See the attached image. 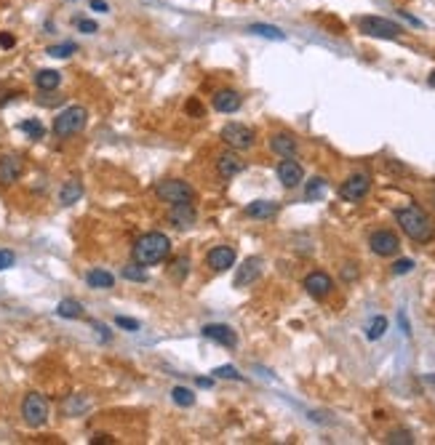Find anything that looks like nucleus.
Segmentation results:
<instances>
[{"instance_id": "1", "label": "nucleus", "mask_w": 435, "mask_h": 445, "mask_svg": "<svg viewBox=\"0 0 435 445\" xmlns=\"http://www.w3.org/2000/svg\"><path fill=\"white\" fill-rule=\"evenodd\" d=\"M396 222L406 232V238H411L414 243H430L435 238V222L430 219V214L422 211L419 205L398 208Z\"/></svg>"}, {"instance_id": "2", "label": "nucleus", "mask_w": 435, "mask_h": 445, "mask_svg": "<svg viewBox=\"0 0 435 445\" xmlns=\"http://www.w3.org/2000/svg\"><path fill=\"white\" fill-rule=\"evenodd\" d=\"M171 254V240L163 232H147L142 235L136 245H133V259L139 261L142 267H152L160 264Z\"/></svg>"}, {"instance_id": "3", "label": "nucleus", "mask_w": 435, "mask_h": 445, "mask_svg": "<svg viewBox=\"0 0 435 445\" xmlns=\"http://www.w3.org/2000/svg\"><path fill=\"white\" fill-rule=\"evenodd\" d=\"M86 123H89V112L86 107H67V110H62L54 117V133H57L59 139H70V136H77L80 131L86 129Z\"/></svg>"}, {"instance_id": "4", "label": "nucleus", "mask_w": 435, "mask_h": 445, "mask_svg": "<svg viewBox=\"0 0 435 445\" xmlns=\"http://www.w3.org/2000/svg\"><path fill=\"white\" fill-rule=\"evenodd\" d=\"M48 416H51L48 400H46L40 392H30V395H24V400H21V422H24L27 427L40 429L46 422H48Z\"/></svg>"}, {"instance_id": "5", "label": "nucleus", "mask_w": 435, "mask_h": 445, "mask_svg": "<svg viewBox=\"0 0 435 445\" xmlns=\"http://www.w3.org/2000/svg\"><path fill=\"white\" fill-rule=\"evenodd\" d=\"M358 30L366 37H379V40H398L403 35V27L396 24L393 19L385 17H358Z\"/></svg>"}, {"instance_id": "6", "label": "nucleus", "mask_w": 435, "mask_h": 445, "mask_svg": "<svg viewBox=\"0 0 435 445\" xmlns=\"http://www.w3.org/2000/svg\"><path fill=\"white\" fill-rule=\"evenodd\" d=\"M155 195L169 205H179V203H192L195 200V189L182 182V179H166V182H158L155 184Z\"/></svg>"}, {"instance_id": "7", "label": "nucleus", "mask_w": 435, "mask_h": 445, "mask_svg": "<svg viewBox=\"0 0 435 445\" xmlns=\"http://www.w3.org/2000/svg\"><path fill=\"white\" fill-rule=\"evenodd\" d=\"M222 142L232 149H251L257 142V133L243 123H228L222 129Z\"/></svg>"}, {"instance_id": "8", "label": "nucleus", "mask_w": 435, "mask_h": 445, "mask_svg": "<svg viewBox=\"0 0 435 445\" xmlns=\"http://www.w3.org/2000/svg\"><path fill=\"white\" fill-rule=\"evenodd\" d=\"M371 192V176L369 173H353L344 184L340 187V198L347 203H360Z\"/></svg>"}, {"instance_id": "9", "label": "nucleus", "mask_w": 435, "mask_h": 445, "mask_svg": "<svg viewBox=\"0 0 435 445\" xmlns=\"http://www.w3.org/2000/svg\"><path fill=\"white\" fill-rule=\"evenodd\" d=\"M369 248L377 254V256H396L398 251H400V240H398V235L393 229H374L371 235H369Z\"/></svg>"}, {"instance_id": "10", "label": "nucleus", "mask_w": 435, "mask_h": 445, "mask_svg": "<svg viewBox=\"0 0 435 445\" xmlns=\"http://www.w3.org/2000/svg\"><path fill=\"white\" fill-rule=\"evenodd\" d=\"M304 291L310 294L313 299H326L331 291H334V280H331V275H326V272H310L307 278H304Z\"/></svg>"}, {"instance_id": "11", "label": "nucleus", "mask_w": 435, "mask_h": 445, "mask_svg": "<svg viewBox=\"0 0 435 445\" xmlns=\"http://www.w3.org/2000/svg\"><path fill=\"white\" fill-rule=\"evenodd\" d=\"M278 179H281V184H284L286 189H294V187L302 184L304 168L299 166L294 158H286V160L278 163Z\"/></svg>"}, {"instance_id": "12", "label": "nucleus", "mask_w": 435, "mask_h": 445, "mask_svg": "<svg viewBox=\"0 0 435 445\" xmlns=\"http://www.w3.org/2000/svg\"><path fill=\"white\" fill-rule=\"evenodd\" d=\"M24 163L19 155H3L0 158V187H11L14 182H19Z\"/></svg>"}, {"instance_id": "13", "label": "nucleus", "mask_w": 435, "mask_h": 445, "mask_svg": "<svg viewBox=\"0 0 435 445\" xmlns=\"http://www.w3.org/2000/svg\"><path fill=\"white\" fill-rule=\"evenodd\" d=\"M211 104H214V110H216V112H222V115H230V112H238V110H241L243 99H241V93L232 91V88H219V91L211 96Z\"/></svg>"}, {"instance_id": "14", "label": "nucleus", "mask_w": 435, "mask_h": 445, "mask_svg": "<svg viewBox=\"0 0 435 445\" xmlns=\"http://www.w3.org/2000/svg\"><path fill=\"white\" fill-rule=\"evenodd\" d=\"M201 334L211 339V341H216V344H222V347H230V350H235L238 347V334L230 328V325H222V323H211V325H203V331Z\"/></svg>"}, {"instance_id": "15", "label": "nucleus", "mask_w": 435, "mask_h": 445, "mask_svg": "<svg viewBox=\"0 0 435 445\" xmlns=\"http://www.w3.org/2000/svg\"><path fill=\"white\" fill-rule=\"evenodd\" d=\"M262 264H265V261L259 259V256L246 259L241 267H238V275H235V280H232V285H235V288H246V285H251L254 280L262 275Z\"/></svg>"}, {"instance_id": "16", "label": "nucleus", "mask_w": 435, "mask_h": 445, "mask_svg": "<svg viewBox=\"0 0 435 445\" xmlns=\"http://www.w3.org/2000/svg\"><path fill=\"white\" fill-rule=\"evenodd\" d=\"M206 261L214 272H225L228 267L235 264V248L232 245H216L206 254Z\"/></svg>"}, {"instance_id": "17", "label": "nucleus", "mask_w": 435, "mask_h": 445, "mask_svg": "<svg viewBox=\"0 0 435 445\" xmlns=\"http://www.w3.org/2000/svg\"><path fill=\"white\" fill-rule=\"evenodd\" d=\"M246 171V160H241L235 152H222L219 158H216V173L222 176V179H232V176H238V173H243Z\"/></svg>"}, {"instance_id": "18", "label": "nucleus", "mask_w": 435, "mask_h": 445, "mask_svg": "<svg viewBox=\"0 0 435 445\" xmlns=\"http://www.w3.org/2000/svg\"><path fill=\"white\" fill-rule=\"evenodd\" d=\"M198 219V214H195V208L192 203H179V205H171L169 211V222L176 227V229H189L192 224Z\"/></svg>"}, {"instance_id": "19", "label": "nucleus", "mask_w": 435, "mask_h": 445, "mask_svg": "<svg viewBox=\"0 0 435 445\" xmlns=\"http://www.w3.org/2000/svg\"><path fill=\"white\" fill-rule=\"evenodd\" d=\"M270 149L275 155H281V158H294L299 144H297V139L291 133H272L270 136Z\"/></svg>"}, {"instance_id": "20", "label": "nucleus", "mask_w": 435, "mask_h": 445, "mask_svg": "<svg viewBox=\"0 0 435 445\" xmlns=\"http://www.w3.org/2000/svg\"><path fill=\"white\" fill-rule=\"evenodd\" d=\"M83 198V184L77 182V179H67L64 184H62V189H59V203L62 205H73L77 203Z\"/></svg>"}, {"instance_id": "21", "label": "nucleus", "mask_w": 435, "mask_h": 445, "mask_svg": "<svg viewBox=\"0 0 435 445\" xmlns=\"http://www.w3.org/2000/svg\"><path fill=\"white\" fill-rule=\"evenodd\" d=\"M275 214H278V203H272V200H254L246 208V216H251V219H272Z\"/></svg>"}, {"instance_id": "22", "label": "nucleus", "mask_w": 435, "mask_h": 445, "mask_svg": "<svg viewBox=\"0 0 435 445\" xmlns=\"http://www.w3.org/2000/svg\"><path fill=\"white\" fill-rule=\"evenodd\" d=\"M248 32L251 35H259V37H267V40H286V32L281 27H275V24H262V21H257V24H248Z\"/></svg>"}, {"instance_id": "23", "label": "nucleus", "mask_w": 435, "mask_h": 445, "mask_svg": "<svg viewBox=\"0 0 435 445\" xmlns=\"http://www.w3.org/2000/svg\"><path fill=\"white\" fill-rule=\"evenodd\" d=\"M59 83H62V73L59 70H40L35 75V86L40 91H57Z\"/></svg>"}, {"instance_id": "24", "label": "nucleus", "mask_w": 435, "mask_h": 445, "mask_svg": "<svg viewBox=\"0 0 435 445\" xmlns=\"http://www.w3.org/2000/svg\"><path fill=\"white\" fill-rule=\"evenodd\" d=\"M57 315L64 317V320H77V317H83V304L75 299H62L57 307Z\"/></svg>"}, {"instance_id": "25", "label": "nucleus", "mask_w": 435, "mask_h": 445, "mask_svg": "<svg viewBox=\"0 0 435 445\" xmlns=\"http://www.w3.org/2000/svg\"><path fill=\"white\" fill-rule=\"evenodd\" d=\"M86 283H89L91 288H113L115 275L113 272H107V269H91V272L86 275Z\"/></svg>"}, {"instance_id": "26", "label": "nucleus", "mask_w": 435, "mask_h": 445, "mask_svg": "<svg viewBox=\"0 0 435 445\" xmlns=\"http://www.w3.org/2000/svg\"><path fill=\"white\" fill-rule=\"evenodd\" d=\"M385 331H387V317L377 315L371 323H369V328H366V339H369V341H377V339L385 336Z\"/></svg>"}, {"instance_id": "27", "label": "nucleus", "mask_w": 435, "mask_h": 445, "mask_svg": "<svg viewBox=\"0 0 435 445\" xmlns=\"http://www.w3.org/2000/svg\"><path fill=\"white\" fill-rule=\"evenodd\" d=\"M171 397H174V403L182 406V408H189V406L195 403V392L187 390V387H174V390H171Z\"/></svg>"}, {"instance_id": "28", "label": "nucleus", "mask_w": 435, "mask_h": 445, "mask_svg": "<svg viewBox=\"0 0 435 445\" xmlns=\"http://www.w3.org/2000/svg\"><path fill=\"white\" fill-rule=\"evenodd\" d=\"M323 192H326V179L315 176V179H310V182H307L304 198H307V200H318V198H323Z\"/></svg>"}, {"instance_id": "29", "label": "nucleus", "mask_w": 435, "mask_h": 445, "mask_svg": "<svg viewBox=\"0 0 435 445\" xmlns=\"http://www.w3.org/2000/svg\"><path fill=\"white\" fill-rule=\"evenodd\" d=\"M123 278L133 280V283H145V280H147V272H145V269H142V264L136 261V264H129V267H123Z\"/></svg>"}, {"instance_id": "30", "label": "nucleus", "mask_w": 435, "mask_h": 445, "mask_svg": "<svg viewBox=\"0 0 435 445\" xmlns=\"http://www.w3.org/2000/svg\"><path fill=\"white\" fill-rule=\"evenodd\" d=\"M77 51L75 43H59V46H51L48 48V56H54V59H67V56H73Z\"/></svg>"}, {"instance_id": "31", "label": "nucleus", "mask_w": 435, "mask_h": 445, "mask_svg": "<svg viewBox=\"0 0 435 445\" xmlns=\"http://www.w3.org/2000/svg\"><path fill=\"white\" fill-rule=\"evenodd\" d=\"M19 129L24 131L30 139H43V133H46V129L40 126V120H24Z\"/></svg>"}, {"instance_id": "32", "label": "nucleus", "mask_w": 435, "mask_h": 445, "mask_svg": "<svg viewBox=\"0 0 435 445\" xmlns=\"http://www.w3.org/2000/svg\"><path fill=\"white\" fill-rule=\"evenodd\" d=\"M385 443H403V445H411V443H414V437H411V432H406V429H396V432H390V435L385 437Z\"/></svg>"}, {"instance_id": "33", "label": "nucleus", "mask_w": 435, "mask_h": 445, "mask_svg": "<svg viewBox=\"0 0 435 445\" xmlns=\"http://www.w3.org/2000/svg\"><path fill=\"white\" fill-rule=\"evenodd\" d=\"M214 376H216V379H232V381H243V376L238 373V368H232V366H219V368H214Z\"/></svg>"}, {"instance_id": "34", "label": "nucleus", "mask_w": 435, "mask_h": 445, "mask_svg": "<svg viewBox=\"0 0 435 445\" xmlns=\"http://www.w3.org/2000/svg\"><path fill=\"white\" fill-rule=\"evenodd\" d=\"M414 269V259H398L393 264V275H409Z\"/></svg>"}, {"instance_id": "35", "label": "nucleus", "mask_w": 435, "mask_h": 445, "mask_svg": "<svg viewBox=\"0 0 435 445\" xmlns=\"http://www.w3.org/2000/svg\"><path fill=\"white\" fill-rule=\"evenodd\" d=\"M187 272H189V259H187V256H182V259L174 261V275H176V280L187 278Z\"/></svg>"}, {"instance_id": "36", "label": "nucleus", "mask_w": 435, "mask_h": 445, "mask_svg": "<svg viewBox=\"0 0 435 445\" xmlns=\"http://www.w3.org/2000/svg\"><path fill=\"white\" fill-rule=\"evenodd\" d=\"M115 325H118V328H123V331H139V323H136L133 317L118 315V317H115Z\"/></svg>"}, {"instance_id": "37", "label": "nucleus", "mask_w": 435, "mask_h": 445, "mask_svg": "<svg viewBox=\"0 0 435 445\" xmlns=\"http://www.w3.org/2000/svg\"><path fill=\"white\" fill-rule=\"evenodd\" d=\"M75 27L80 30V32H86V35H94L96 30V21H91V19H75Z\"/></svg>"}, {"instance_id": "38", "label": "nucleus", "mask_w": 435, "mask_h": 445, "mask_svg": "<svg viewBox=\"0 0 435 445\" xmlns=\"http://www.w3.org/2000/svg\"><path fill=\"white\" fill-rule=\"evenodd\" d=\"M14 261H17L14 251H6V248H0V272H3V269H8V267H14Z\"/></svg>"}, {"instance_id": "39", "label": "nucleus", "mask_w": 435, "mask_h": 445, "mask_svg": "<svg viewBox=\"0 0 435 445\" xmlns=\"http://www.w3.org/2000/svg\"><path fill=\"white\" fill-rule=\"evenodd\" d=\"M17 46V37L11 32H0V48H14Z\"/></svg>"}, {"instance_id": "40", "label": "nucleus", "mask_w": 435, "mask_h": 445, "mask_svg": "<svg viewBox=\"0 0 435 445\" xmlns=\"http://www.w3.org/2000/svg\"><path fill=\"white\" fill-rule=\"evenodd\" d=\"M38 102L43 104V107H51V104H59V102H64V96H51V99H48V93L43 91V96H40Z\"/></svg>"}, {"instance_id": "41", "label": "nucleus", "mask_w": 435, "mask_h": 445, "mask_svg": "<svg viewBox=\"0 0 435 445\" xmlns=\"http://www.w3.org/2000/svg\"><path fill=\"white\" fill-rule=\"evenodd\" d=\"M91 8L99 11V14H107V11H110V6H107L104 0H91Z\"/></svg>"}, {"instance_id": "42", "label": "nucleus", "mask_w": 435, "mask_h": 445, "mask_svg": "<svg viewBox=\"0 0 435 445\" xmlns=\"http://www.w3.org/2000/svg\"><path fill=\"white\" fill-rule=\"evenodd\" d=\"M400 17L406 19L409 24H414V27H422V21H419V19H416V17H411V14H406V11H400Z\"/></svg>"}, {"instance_id": "43", "label": "nucleus", "mask_w": 435, "mask_h": 445, "mask_svg": "<svg viewBox=\"0 0 435 445\" xmlns=\"http://www.w3.org/2000/svg\"><path fill=\"white\" fill-rule=\"evenodd\" d=\"M91 443H113L107 435H96V437H91Z\"/></svg>"}, {"instance_id": "44", "label": "nucleus", "mask_w": 435, "mask_h": 445, "mask_svg": "<svg viewBox=\"0 0 435 445\" xmlns=\"http://www.w3.org/2000/svg\"><path fill=\"white\" fill-rule=\"evenodd\" d=\"M427 83H430V88H435V70L430 73V77H427Z\"/></svg>"}]
</instances>
